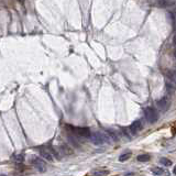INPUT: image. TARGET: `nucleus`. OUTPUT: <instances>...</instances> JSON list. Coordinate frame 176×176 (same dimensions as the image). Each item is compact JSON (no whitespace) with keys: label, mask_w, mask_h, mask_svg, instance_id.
Masks as SVG:
<instances>
[{"label":"nucleus","mask_w":176,"mask_h":176,"mask_svg":"<svg viewBox=\"0 0 176 176\" xmlns=\"http://www.w3.org/2000/svg\"><path fill=\"white\" fill-rule=\"evenodd\" d=\"M89 139H90V141H92L94 144H97V145L104 144V143L109 141L108 136H106V134H104L101 132H94V133L90 134Z\"/></svg>","instance_id":"f257e3e1"},{"label":"nucleus","mask_w":176,"mask_h":176,"mask_svg":"<svg viewBox=\"0 0 176 176\" xmlns=\"http://www.w3.org/2000/svg\"><path fill=\"white\" fill-rule=\"evenodd\" d=\"M144 116H145L146 120L150 123H154L159 119V112L156 111L154 108H152V107H148V108L144 109Z\"/></svg>","instance_id":"f03ea898"},{"label":"nucleus","mask_w":176,"mask_h":176,"mask_svg":"<svg viewBox=\"0 0 176 176\" xmlns=\"http://www.w3.org/2000/svg\"><path fill=\"white\" fill-rule=\"evenodd\" d=\"M31 164H33L40 172H43V173L46 172V164H45V162H44L42 159H40V157L33 156V157L31 159Z\"/></svg>","instance_id":"7ed1b4c3"},{"label":"nucleus","mask_w":176,"mask_h":176,"mask_svg":"<svg viewBox=\"0 0 176 176\" xmlns=\"http://www.w3.org/2000/svg\"><path fill=\"white\" fill-rule=\"evenodd\" d=\"M156 105H157V107H159L160 110H162V111H166L167 109H169V100L167 97H162V98L160 99V100H157L156 101Z\"/></svg>","instance_id":"20e7f679"},{"label":"nucleus","mask_w":176,"mask_h":176,"mask_svg":"<svg viewBox=\"0 0 176 176\" xmlns=\"http://www.w3.org/2000/svg\"><path fill=\"white\" fill-rule=\"evenodd\" d=\"M74 130L77 136H83V138H89L90 134H92V132L88 128H75Z\"/></svg>","instance_id":"39448f33"},{"label":"nucleus","mask_w":176,"mask_h":176,"mask_svg":"<svg viewBox=\"0 0 176 176\" xmlns=\"http://www.w3.org/2000/svg\"><path fill=\"white\" fill-rule=\"evenodd\" d=\"M157 4H159L160 8L175 7L176 6V0H159Z\"/></svg>","instance_id":"423d86ee"},{"label":"nucleus","mask_w":176,"mask_h":176,"mask_svg":"<svg viewBox=\"0 0 176 176\" xmlns=\"http://www.w3.org/2000/svg\"><path fill=\"white\" fill-rule=\"evenodd\" d=\"M141 129H142V122L140 121V120H136V121H134L131 125H130V131H131L133 134L138 133Z\"/></svg>","instance_id":"0eeeda50"},{"label":"nucleus","mask_w":176,"mask_h":176,"mask_svg":"<svg viewBox=\"0 0 176 176\" xmlns=\"http://www.w3.org/2000/svg\"><path fill=\"white\" fill-rule=\"evenodd\" d=\"M40 155L43 157L44 160H46V161H54V155L51 153V151H48V150H41L40 151Z\"/></svg>","instance_id":"6e6552de"},{"label":"nucleus","mask_w":176,"mask_h":176,"mask_svg":"<svg viewBox=\"0 0 176 176\" xmlns=\"http://www.w3.org/2000/svg\"><path fill=\"white\" fill-rule=\"evenodd\" d=\"M175 83H173V81H171V83H169L167 81V84H166V89H167V92L171 94V92H175Z\"/></svg>","instance_id":"1a4fd4ad"},{"label":"nucleus","mask_w":176,"mask_h":176,"mask_svg":"<svg viewBox=\"0 0 176 176\" xmlns=\"http://www.w3.org/2000/svg\"><path fill=\"white\" fill-rule=\"evenodd\" d=\"M151 160V156L149 154H141V155L138 156V161L139 162H148Z\"/></svg>","instance_id":"9d476101"},{"label":"nucleus","mask_w":176,"mask_h":176,"mask_svg":"<svg viewBox=\"0 0 176 176\" xmlns=\"http://www.w3.org/2000/svg\"><path fill=\"white\" fill-rule=\"evenodd\" d=\"M130 157H131V153L130 152L125 153V154H121V155L119 156V161H120V162H125V161L129 160Z\"/></svg>","instance_id":"9b49d317"},{"label":"nucleus","mask_w":176,"mask_h":176,"mask_svg":"<svg viewBox=\"0 0 176 176\" xmlns=\"http://www.w3.org/2000/svg\"><path fill=\"white\" fill-rule=\"evenodd\" d=\"M151 171H152L153 174H154V175H156V176L162 175L163 173H164V171H163L162 169H160V167H152V169H151Z\"/></svg>","instance_id":"f8f14e48"},{"label":"nucleus","mask_w":176,"mask_h":176,"mask_svg":"<svg viewBox=\"0 0 176 176\" xmlns=\"http://www.w3.org/2000/svg\"><path fill=\"white\" fill-rule=\"evenodd\" d=\"M13 159H14L13 160L14 162L18 163V164H20V163H22L24 161V156H23V154H17Z\"/></svg>","instance_id":"ddd939ff"},{"label":"nucleus","mask_w":176,"mask_h":176,"mask_svg":"<svg viewBox=\"0 0 176 176\" xmlns=\"http://www.w3.org/2000/svg\"><path fill=\"white\" fill-rule=\"evenodd\" d=\"M109 172L108 171H104V169H100V171H96L94 172V175L95 176H108Z\"/></svg>","instance_id":"4468645a"},{"label":"nucleus","mask_w":176,"mask_h":176,"mask_svg":"<svg viewBox=\"0 0 176 176\" xmlns=\"http://www.w3.org/2000/svg\"><path fill=\"white\" fill-rule=\"evenodd\" d=\"M160 163H161V164H163L164 166H171V165H172V162H171L169 160L165 159V157H163V159L160 160Z\"/></svg>","instance_id":"2eb2a0df"},{"label":"nucleus","mask_w":176,"mask_h":176,"mask_svg":"<svg viewBox=\"0 0 176 176\" xmlns=\"http://www.w3.org/2000/svg\"><path fill=\"white\" fill-rule=\"evenodd\" d=\"M172 19H173V23L176 27V9L172 12Z\"/></svg>","instance_id":"dca6fc26"},{"label":"nucleus","mask_w":176,"mask_h":176,"mask_svg":"<svg viewBox=\"0 0 176 176\" xmlns=\"http://www.w3.org/2000/svg\"><path fill=\"white\" fill-rule=\"evenodd\" d=\"M62 149L64 150V153H65V154H72L71 150L68 149V148H67L66 145H63V146H62Z\"/></svg>","instance_id":"f3484780"},{"label":"nucleus","mask_w":176,"mask_h":176,"mask_svg":"<svg viewBox=\"0 0 176 176\" xmlns=\"http://www.w3.org/2000/svg\"><path fill=\"white\" fill-rule=\"evenodd\" d=\"M173 74H174V77H175V81H176V68L173 69Z\"/></svg>","instance_id":"a211bd4d"},{"label":"nucleus","mask_w":176,"mask_h":176,"mask_svg":"<svg viewBox=\"0 0 176 176\" xmlns=\"http://www.w3.org/2000/svg\"><path fill=\"white\" fill-rule=\"evenodd\" d=\"M173 41H174V44H175V45H176V35H175V37H174V40H173Z\"/></svg>","instance_id":"6ab92c4d"},{"label":"nucleus","mask_w":176,"mask_h":176,"mask_svg":"<svg viewBox=\"0 0 176 176\" xmlns=\"http://www.w3.org/2000/svg\"><path fill=\"white\" fill-rule=\"evenodd\" d=\"M173 172H174V174H175V175H176V166H175V167H174V169H173Z\"/></svg>","instance_id":"aec40b11"},{"label":"nucleus","mask_w":176,"mask_h":176,"mask_svg":"<svg viewBox=\"0 0 176 176\" xmlns=\"http://www.w3.org/2000/svg\"><path fill=\"white\" fill-rule=\"evenodd\" d=\"M174 56H175V58H176V50L174 51Z\"/></svg>","instance_id":"412c9836"},{"label":"nucleus","mask_w":176,"mask_h":176,"mask_svg":"<svg viewBox=\"0 0 176 176\" xmlns=\"http://www.w3.org/2000/svg\"><path fill=\"white\" fill-rule=\"evenodd\" d=\"M0 176H7V175H4V174H1V175H0Z\"/></svg>","instance_id":"4be33fe9"},{"label":"nucleus","mask_w":176,"mask_h":176,"mask_svg":"<svg viewBox=\"0 0 176 176\" xmlns=\"http://www.w3.org/2000/svg\"><path fill=\"white\" fill-rule=\"evenodd\" d=\"M19 1H21V0H19Z\"/></svg>","instance_id":"5701e85b"},{"label":"nucleus","mask_w":176,"mask_h":176,"mask_svg":"<svg viewBox=\"0 0 176 176\" xmlns=\"http://www.w3.org/2000/svg\"><path fill=\"white\" fill-rule=\"evenodd\" d=\"M175 35H176V34H175Z\"/></svg>","instance_id":"b1692460"}]
</instances>
